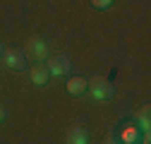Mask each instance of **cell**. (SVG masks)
Instances as JSON below:
<instances>
[{"mask_svg":"<svg viewBox=\"0 0 151 144\" xmlns=\"http://www.w3.org/2000/svg\"><path fill=\"white\" fill-rule=\"evenodd\" d=\"M86 91L96 99V101H108V99H113V91H115V89H113V84L110 82H106V79H91L89 82V86H86Z\"/></svg>","mask_w":151,"mask_h":144,"instance_id":"6da1fadb","label":"cell"},{"mask_svg":"<svg viewBox=\"0 0 151 144\" xmlns=\"http://www.w3.org/2000/svg\"><path fill=\"white\" fill-rule=\"evenodd\" d=\"M27 55L29 58H34L36 63H43V60H48V43L43 41V39H29V43H27Z\"/></svg>","mask_w":151,"mask_h":144,"instance_id":"7a4b0ae2","label":"cell"},{"mask_svg":"<svg viewBox=\"0 0 151 144\" xmlns=\"http://www.w3.org/2000/svg\"><path fill=\"white\" fill-rule=\"evenodd\" d=\"M3 60L10 70H24L27 65V55L19 50V48H5L3 50Z\"/></svg>","mask_w":151,"mask_h":144,"instance_id":"3957f363","label":"cell"},{"mask_svg":"<svg viewBox=\"0 0 151 144\" xmlns=\"http://www.w3.org/2000/svg\"><path fill=\"white\" fill-rule=\"evenodd\" d=\"M46 67H48V72H50V77H63V75L70 72V60H67L65 55H53V58H48Z\"/></svg>","mask_w":151,"mask_h":144,"instance_id":"277c9868","label":"cell"},{"mask_svg":"<svg viewBox=\"0 0 151 144\" xmlns=\"http://www.w3.org/2000/svg\"><path fill=\"white\" fill-rule=\"evenodd\" d=\"M29 77H31V82H34L36 86H46V84H48V79H50V72H48V67H46V65L36 63V65L29 70Z\"/></svg>","mask_w":151,"mask_h":144,"instance_id":"5b68a950","label":"cell"},{"mask_svg":"<svg viewBox=\"0 0 151 144\" xmlns=\"http://www.w3.org/2000/svg\"><path fill=\"white\" fill-rule=\"evenodd\" d=\"M86 86H89V82L84 77H70L67 79V94L82 96V94H86Z\"/></svg>","mask_w":151,"mask_h":144,"instance_id":"8992f818","label":"cell"},{"mask_svg":"<svg viewBox=\"0 0 151 144\" xmlns=\"http://www.w3.org/2000/svg\"><path fill=\"white\" fill-rule=\"evenodd\" d=\"M89 142V135L84 127H72L67 132V144H86Z\"/></svg>","mask_w":151,"mask_h":144,"instance_id":"52a82bcc","label":"cell"},{"mask_svg":"<svg viewBox=\"0 0 151 144\" xmlns=\"http://www.w3.org/2000/svg\"><path fill=\"white\" fill-rule=\"evenodd\" d=\"M137 139H139V130H137V127H127V130L122 132L120 144H137Z\"/></svg>","mask_w":151,"mask_h":144,"instance_id":"ba28073f","label":"cell"},{"mask_svg":"<svg viewBox=\"0 0 151 144\" xmlns=\"http://www.w3.org/2000/svg\"><path fill=\"white\" fill-rule=\"evenodd\" d=\"M149 111H151L149 106H144L139 111V130L142 132H149Z\"/></svg>","mask_w":151,"mask_h":144,"instance_id":"9c48e42d","label":"cell"},{"mask_svg":"<svg viewBox=\"0 0 151 144\" xmlns=\"http://www.w3.org/2000/svg\"><path fill=\"white\" fill-rule=\"evenodd\" d=\"M91 5L99 7V10H108V7L113 5V0H91Z\"/></svg>","mask_w":151,"mask_h":144,"instance_id":"30bf717a","label":"cell"},{"mask_svg":"<svg viewBox=\"0 0 151 144\" xmlns=\"http://www.w3.org/2000/svg\"><path fill=\"white\" fill-rule=\"evenodd\" d=\"M3 120H5V108L0 106V122H3Z\"/></svg>","mask_w":151,"mask_h":144,"instance_id":"8fae6325","label":"cell"},{"mask_svg":"<svg viewBox=\"0 0 151 144\" xmlns=\"http://www.w3.org/2000/svg\"><path fill=\"white\" fill-rule=\"evenodd\" d=\"M106 144H120V142H118V139H108Z\"/></svg>","mask_w":151,"mask_h":144,"instance_id":"7c38bea8","label":"cell"},{"mask_svg":"<svg viewBox=\"0 0 151 144\" xmlns=\"http://www.w3.org/2000/svg\"><path fill=\"white\" fill-rule=\"evenodd\" d=\"M0 55H3V46H0Z\"/></svg>","mask_w":151,"mask_h":144,"instance_id":"4fadbf2b","label":"cell"}]
</instances>
